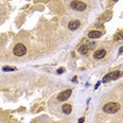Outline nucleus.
Segmentation results:
<instances>
[{"label":"nucleus","mask_w":123,"mask_h":123,"mask_svg":"<svg viewBox=\"0 0 123 123\" xmlns=\"http://www.w3.org/2000/svg\"><path fill=\"white\" fill-rule=\"evenodd\" d=\"M80 25H81V22L79 21V20H72V21H70L68 24V28H69V30H71V31H75Z\"/></svg>","instance_id":"obj_7"},{"label":"nucleus","mask_w":123,"mask_h":123,"mask_svg":"<svg viewBox=\"0 0 123 123\" xmlns=\"http://www.w3.org/2000/svg\"><path fill=\"white\" fill-rule=\"evenodd\" d=\"M123 39V32H119L115 36V40H122Z\"/></svg>","instance_id":"obj_11"},{"label":"nucleus","mask_w":123,"mask_h":123,"mask_svg":"<svg viewBox=\"0 0 123 123\" xmlns=\"http://www.w3.org/2000/svg\"><path fill=\"white\" fill-rule=\"evenodd\" d=\"M102 36V33L100 31H97V30H92L88 33V37L91 38V39H94V38H100Z\"/></svg>","instance_id":"obj_8"},{"label":"nucleus","mask_w":123,"mask_h":123,"mask_svg":"<svg viewBox=\"0 0 123 123\" xmlns=\"http://www.w3.org/2000/svg\"><path fill=\"white\" fill-rule=\"evenodd\" d=\"M123 75V72L119 70H116V71H111V72L107 73L106 75L103 78V83H107V82L111 81V80H117V79H119L120 76Z\"/></svg>","instance_id":"obj_2"},{"label":"nucleus","mask_w":123,"mask_h":123,"mask_svg":"<svg viewBox=\"0 0 123 123\" xmlns=\"http://www.w3.org/2000/svg\"><path fill=\"white\" fill-rule=\"evenodd\" d=\"M94 47V43H86V45H82L80 48L78 49V51L81 53V54H86L89 50L93 49Z\"/></svg>","instance_id":"obj_5"},{"label":"nucleus","mask_w":123,"mask_h":123,"mask_svg":"<svg viewBox=\"0 0 123 123\" xmlns=\"http://www.w3.org/2000/svg\"><path fill=\"white\" fill-rule=\"evenodd\" d=\"M84 120H85V119H84V118H83V117H82V118H81V119H80V120H79V123H84Z\"/></svg>","instance_id":"obj_13"},{"label":"nucleus","mask_w":123,"mask_h":123,"mask_svg":"<svg viewBox=\"0 0 123 123\" xmlns=\"http://www.w3.org/2000/svg\"><path fill=\"white\" fill-rule=\"evenodd\" d=\"M71 111H72V107H71L70 104H64L63 105V111H64V114L69 115L71 112Z\"/></svg>","instance_id":"obj_10"},{"label":"nucleus","mask_w":123,"mask_h":123,"mask_svg":"<svg viewBox=\"0 0 123 123\" xmlns=\"http://www.w3.org/2000/svg\"><path fill=\"white\" fill-rule=\"evenodd\" d=\"M13 53L16 56H24L27 53V48L22 43H17L14 47V49H13Z\"/></svg>","instance_id":"obj_3"},{"label":"nucleus","mask_w":123,"mask_h":123,"mask_svg":"<svg viewBox=\"0 0 123 123\" xmlns=\"http://www.w3.org/2000/svg\"><path fill=\"white\" fill-rule=\"evenodd\" d=\"M71 92H72V90H71V89H67V90L62 91L61 93L57 96V100H58V101H66L67 99L70 98Z\"/></svg>","instance_id":"obj_6"},{"label":"nucleus","mask_w":123,"mask_h":123,"mask_svg":"<svg viewBox=\"0 0 123 123\" xmlns=\"http://www.w3.org/2000/svg\"><path fill=\"white\" fill-rule=\"evenodd\" d=\"M119 52H120V53H122V52H123V47H122V48H120V50H119Z\"/></svg>","instance_id":"obj_15"},{"label":"nucleus","mask_w":123,"mask_h":123,"mask_svg":"<svg viewBox=\"0 0 123 123\" xmlns=\"http://www.w3.org/2000/svg\"><path fill=\"white\" fill-rule=\"evenodd\" d=\"M120 109V105L116 102H109L103 106V111L107 114H115Z\"/></svg>","instance_id":"obj_1"},{"label":"nucleus","mask_w":123,"mask_h":123,"mask_svg":"<svg viewBox=\"0 0 123 123\" xmlns=\"http://www.w3.org/2000/svg\"><path fill=\"white\" fill-rule=\"evenodd\" d=\"M15 67H7V66H6V67H3V71H14L15 70Z\"/></svg>","instance_id":"obj_12"},{"label":"nucleus","mask_w":123,"mask_h":123,"mask_svg":"<svg viewBox=\"0 0 123 123\" xmlns=\"http://www.w3.org/2000/svg\"><path fill=\"white\" fill-rule=\"evenodd\" d=\"M105 55H106V51H105L104 49H100L98 51H96V53H94V58H97V60H101V58H103Z\"/></svg>","instance_id":"obj_9"},{"label":"nucleus","mask_w":123,"mask_h":123,"mask_svg":"<svg viewBox=\"0 0 123 123\" xmlns=\"http://www.w3.org/2000/svg\"><path fill=\"white\" fill-rule=\"evenodd\" d=\"M112 1H118V0H112Z\"/></svg>","instance_id":"obj_16"},{"label":"nucleus","mask_w":123,"mask_h":123,"mask_svg":"<svg viewBox=\"0 0 123 123\" xmlns=\"http://www.w3.org/2000/svg\"><path fill=\"white\" fill-rule=\"evenodd\" d=\"M70 6H71V9L74 10V11H79V12L84 11V10L87 7L86 4L84 3V2L79 1V0H74V1H72L71 2V4H70Z\"/></svg>","instance_id":"obj_4"},{"label":"nucleus","mask_w":123,"mask_h":123,"mask_svg":"<svg viewBox=\"0 0 123 123\" xmlns=\"http://www.w3.org/2000/svg\"><path fill=\"white\" fill-rule=\"evenodd\" d=\"M58 73H62V72H64V69L63 68H61V69H58V71H57Z\"/></svg>","instance_id":"obj_14"}]
</instances>
